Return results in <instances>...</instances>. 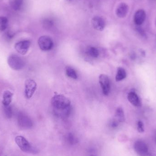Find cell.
<instances>
[{
	"label": "cell",
	"mask_w": 156,
	"mask_h": 156,
	"mask_svg": "<svg viewBox=\"0 0 156 156\" xmlns=\"http://www.w3.org/2000/svg\"><path fill=\"white\" fill-rule=\"evenodd\" d=\"M93 27L98 31H102L105 28L106 21L104 18L100 16H95L92 20Z\"/></svg>",
	"instance_id": "obj_10"
},
{
	"label": "cell",
	"mask_w": 156,
	"mask_h": 156,
	"mask_svg": "<svg viewBox=\"0 0 156 156\" xmlns=\"http://www.w3.org/2000/svg\"><path fill=\"white\" fill-rule=\"evenodd\" d=\"M18 125L21 128L28 129L31 128L33 125L31 119L28 115L22 112L19 113L18 116Z\"/></svg>",
	"instance_id": "obj_7"
},
{
	"label": "cell",
	"mask_w": 156,
	"mask_h": 156,
	"mask_svg": "<svg viewBox=\"0 0 156 156\" xmlns=\"http://www.w3.org/2000/svg\"><path fill=\"white\" fill-rule=\"evenodd\" d=\"M126 76V73L123 68L119 67L117 69V73L115 76V80L120 81L124 79Z\"/></svg>",
	"instance_id": "obj_16"
},
{
	"label": "cell",
	"mask_w": 156,
	"mask_h": 156,
	"mask_svg": "<svg viewBox=\"0 0 156 156\" xmlns=\"http://www.w3.org/2000/svg\"><path fill=\"white\" fill-rule=\"evenodd\" d=\"M37 87V85L34 80L32 79L27 80L25 82V96L27 99L32 97Z\"/></svg>",
	"instance_id": "obj_3"
},
{
	"label": "cell",
	"mask_w": 156,
	"mask_h": 156,
	"mask_svg": "<svg viewBox=\"0 0 156 156\" xmlns=\"http://www.w3.org/2000/svg\"></svg>",
	"instance_id": "obj_28"
},
{
	"label": "cell",
	"mask_w": 156,
	"mask_h": 156,
	"mask_svg": "<svg viewBox=\"0 0 156 156\" xmlns=\"http://www.w3.org/2000/svg\"><path fill=\"white\" fill-rule=\"evenodd\" d=\"M13 94L9 90H6L3 94L2 103L4 106H10L12 101Z\"/></svg>",
	"instance_id": "obj_14"
},
{
	"label": "cell",
	"mask_w": 156,
	"mask_h": 156,
	"mask_svg": "<svg viewBox=\"0 0 156 156\" xmlns=\"http://www.w3.org/2000/svg\"><path fill=\"white\" fill-rule=\"evenodd\" d=\"M8 20L6 17H0V31H4L8 27Z\"/></svg>",
	"instance_id": "obj_18"
},
{
	"label": "cell",
	"mask_w": 156,
	"mask_h": 156,
	"mask_svg": "<svg viewBox=\"0 0 156 156\" xmlns=\"http://www.w3.org/2000/svg\"><path fill=\"white\" fill-rule=\"evenodd\" d=\"M99 81L103 94L105 96H108L111 89V84L109 77L106 74H100L99 78Z\"/></svg>",
	"instance_id": "obj_5"
},
{
	"label": "cell",
	"mask_w": 156,
	"mask_h": 156,
	"mask_svg": "<svg viewBox=\"0 0 156 156\" xmlns=\"http://www.w3.org/2000/svg\"><path fill=\"white\" fill-rule=\"evenodd\" d=\"M23 2V0H13L11 7L14 10H19L22 7Z\"/></svg>",
	"instance_id": "obj_19"
},
{
	"label": "cell",
	"mask_w": 156,
	"mask_h": 156,
	"mask_svg": "<svg viewBox=\"0 0 156 156\" xmlns=\"http://www.w3.org/2000/svg\"><path fill=\"white\" fill-rule=\"evenodd\" d=\"M128 9L129 8L127 4L125 3H121L116 9V15L119 18H124L128 13Z\"/></svg>",
	"instance_id": "obj_12"
},
{
	"label": "cell",
	"mask_w": 156,
	"mask_h": 156,
	"mask_svg": "<svg viewBox=\"0 0 156 156\" xmlns=\"http://www.w3.org/2000/svg\"><path fill=\"white\" fill-rule=\"evenodd\" d=\"M118 125H119V122L116 120L112 121L111 123V126H112V128H116Z\"/></svg>",
	"instance_id": "obj_25"
},
{
	"label": "cell",
	"mask_w": 156,
	"mask_h": 156,
	"mask_svg": "<svg viewBox=\"0 0 156 156\" xmlns=\"http://www.w3.org/2000/svg\"><path fill=\"white\" fill-rule=\"evenodd\" d=\"M15 141L21 150L24 152H29L32 150L30 143L22 136H17L15 138Z\"/></svg>",
	"instance_id": "obj_9"
},
{
	"label": "cell",
	"mask_w": 156,
	"mask_h": 156,
	"mask_svg": "<svg viewBox=\"0 0 156 156\" xmlns=\"http://www.w3.org/2000/svg\"><path fill=\"white\" fill-rule=\"evenodd\" d=\"M13 37V35L10 32H8L6 35V38L8 40H11Z\"/></svg>",
	"instance_id": "obj_26"
},
{
	"label": "cell",
	"mask_w": 156,
	"mask_h": 156,
	"mask_svg": "<svg viewBox=\"0 0 156 156\" xmlns=\"http://www.w3.org/2000/svg\"><path fill=\"white\" fill-rule=\"evenodd\" d=\"M115 120L119 122H124L125 121L124 112L122 108L119 107L116 109L115 113Z\"/></svg>",
	"instance_id": "obj_15"
},
{
	"label": "cell",
	"mask_w": 156,
	"mask_h": 156,
	"mask_svg": "<svg viewBox=\"0 0 156 156\" xmlns=\"http://www.w3.org/2000/svg\"><path fill=\"white\" fill-rule=\"evenodd\" d=\"M8 63L11 68L15 70H21L25 64L23 59L15 54L11 55L8 57Z\"/></svg>",
	"instance_id": "obj_2"
},
{
	"label": "cell",
	"mask_w": 156,
	"mask_h": 156,
	"mask_svg": "<svg viewBox=\"0 0 156 156\" xmlns=\"http://www.w3.org/2000/svg\"><path fill=\"white\" fill-rule=\"evenodd\" d=\"M70 1H71V0H70Z\"/></svg>",
	"instance_id": "obj_30"
},
{
	"label": "cell",
	"mask_w": 156,
	"mask_h": 156,
	"mask_svg": "<svg viewBox=\"0 0 156 156\" xmlns=\"http://www.w3.org/2000/svg\"><path fill=\"white\" fill-rule=\"evenodd\" d=\"M51 104L56 110L60 111L70 107V101L63 95H56L52 97Z\"/></svg>",
	"instance_id": "obj_1"
},
{
	"label": "cell",
	"mask_w": 156,
	"mask_h": 156,
	"mask_svg": "<svg viewBox=\"0 0 156 156\" xmlns=\"http://www.w3.org/2000/svg\"><path fill=\"white\" fill-rule=\"evenodd\" d=\"M128 100L132 105L137 107H139L141 106V101L138 96L134 92H131L128 94Z\"/></svg>",
	"instance_id": "obj_13"
},
{
	"label": "cell",
	"mask_w": 156,
	"mask_h": 156,
	"mask_svg": "<svg viewBox=\"0 0 156 156\" xmlns=\"http://www.w3.org/2000/svg\"><path fill=\"white\" fill-rule=\"evenodd\" d=\"M3 112H4V115L6 116V118L10 119L12 117V110L11 106H4Z\"/></svg>",
	"instance_id": "obj_21"
},
{
	"label": "cell",
	"mask_w": 156,
	"mask_h": 156,
	"mask_svg": "<svg viewBox=\"0 0 156 156\" xmlns=\"http://www.w3.org/2000/svg\"><path fill=\"white\" fill-rule=\"evenodd\" d=\"M153 140L156 144V131L154 132V135H153Z\"/></svg>",
	"instance_id": "obj_27"
},
{
	"label": "cell",
	"mask_w": 156,
	"mask_h": 156,
	"mask_svg": "<svg viewBox=\"0 0 156 156\" xmlns=\"http://www.w3.org/2000/svg\"><path fill=\"white\" fill-rule=\"evenodd\" d=\"M86 54L92 58H96L99 55V50L93 47H89L87 48Z\"/></svg>",
	"instance_id": "obj_17"
},
{
	"label": "cell",
	"mask_w": 156,
	"mask_h": 156,
	"mask_svg": "<svg viewBox=\"0 0 156 156\" xmlns=\"http://www.w3.org/2000/svg\"><path fill=\"white\" fill-rule=\"evenodd\" d=\"M53 25V22L52 21L46 20L44 21V26L46 28H49L51 27Z\"/></svg>",
	"instance_id": "obj_24"
},
{
	"label": "cell",
	"mask_w": 156,
	"mask_h": 156,
	"mask_svg": "<svg viewBox=\"0 0 156 156\" xmlns=\"http://www.w3.org/2000/svg\"><path fill=\"white\" fill-rule=\"evenodd\" d=\"M137 129L140 133H143L144 132V126L143 122L141 121H138L137 123Z\"/></svg>",
	"instance_id": "obj_22"
},
{
	"label": "cell",
	"mask_w": 156,
	"mask_h": 156,
	"mask_svg": "<svg viewBox=\"0 0 156 156\" xmlns=\"http://www.w3.org/2000/svg\"><path fill=\"white\" fill-rule=\"evenodd\" d=\"M66 73L68 77L73 79H76L78 77L75 71L71 67H67L66 68Z\"/></svg>",
	"instance_id": "obj_20"
},
{
	"label": "cell",
	"mask_w": 156,
	"mask_h": 156,
	"mask_svg": "<svg viewBox=\"0 0 156 156\" xmlns=\"http://www.w3.org/2000/svg\"><path fill=\"white\" fill-rule=\"evenodd\" d=\"M39 48L43 51H48L53 47V41L49 37L43 36L40 37L38 40Z\"/></svg>",
	"instance_id": "obj_4"
},
{
	"label": "cell",
	"mask_w": 156,
	"mask_h": 156,
	"mask_svg": "<svg viewBox=\"0 0 156 156\" xmlns=\"http://www.w3.org/2000/svg\"></svg>",
	"instance_id": "obj_29"
},
{
	"label": "cell",
	"mask_w": 156,
	"mask_h": 156,
	"mask_svg": "<svg viewBox=\"0 0 156 156\" xmlns=\"http://www.w3.org/2000/svg\"><path fill=\"white\" fill-rule=\"evenodd\" d=\"M146 18V12L143 9H139L136 11L134 17V21L137 25H141L144 22Z\"/></svg>",
	"instance_id": "obj_11"
},
{
	"label": "cell",
	"mask_w": 156,
	"mask_h": 156,
	"mask_svg": "<svg viewBox=\"0 0 156 156\" xmlns=\"http://www.w3.org/2000/svg\"><path fill=\"white\" fill-rule=\"evenodd\" d=\"M31 45V42L29 40H23L16 43L15 48L18 53L21 55H25L27 53Z\"/></svg>",
	"instance_id": "obj_8"
},
{
	"label": "cell",
	"mask_w": 156,
	"mask_h": 156,
	"mask_svg": "<svg viewBox=\"0 0 156 156\" xmlns=\"http://www.w3.org/2000/svg\"><path fill=\"white\" fill-rule=\"evenodd\" d=\"M134 149L140 156H148L149 154L148 148L144 141L138 140L134 143Z\"/></svg>",
	"instance_id": "obj_6"
},
{
	"label": "cell",
	"mask_w": 156,
	"mask_h": 156,
	"mask_svg": "<svg viewBox=\"0 0 156 156\" xmlns=\"http://www.w3.org/2000/svg\"><path fill=\"white\" fill-rule=\"evenodd\" d=\"M68 140L69 142L71 144H74V142L76 141V139L71 133H70L68 135Z\"/></svg>",
	"instance_id": "obj_23"
}]
</instances>
